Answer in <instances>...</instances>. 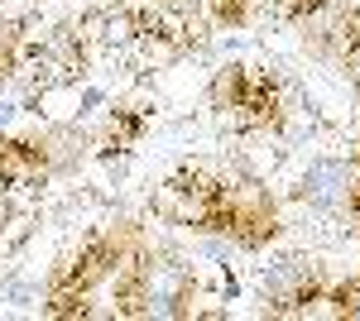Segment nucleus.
Here are the masks:
<instances>
[{"label":"nucleus","instance_id":"nucleus-4","mask_svg":"<svg viewBox=\"0 0 360 321\" xmlns=\"http://www.w3.org/2000/svg\"><path fill=\"white\" fill-rule=\"evenodd\" d=\"M101 29H96V44L106 48H130L139 39V5H101Z\"/></svg>","mask_w":360,"mask_h":321},{"label":"nucleus","instance_id":"nucleus-1","mask_svg":"<svg viewBox=\"0 0 360 321\" xmlns=\"http://www.w3.org/2000/svg\"><path fill=\"white\" fill-rule=\"evenodd\" d=\"M221 235H231L236 244L245 249H259L278 235V207L269 188L259 183H231L226 178V221H221Z\"/></svg>","mask_w":360,"mask_h":321},{"label":"nucleus","instance_id":"nucleus-5","mask_svg":"<svg viewBox=\"0 0 360 321\" xmlns=\"http://www.w3.org/2000/svg\"><path fill=\"white\" fill-rule=\"evenodd\" d=\"M245 86H250V67H240V63H226L221 72L212 77L207 96H212V106L226 115L231 106H240V101H245Z\"/></svg>","mask_w":360,"mask_h":321},{"label":"nucleus","instance_id":"nucleus-8","mask_svg":"<svg viewBox=\"0 0 360 321\" xmlns=\"http://www.w3.org/2000/svg\"><path fill=\"white\" fill-rule=\"evenodd\" d=\"M202 15L221 29H236L250 20V0H202Z\"/></svg>","mask_w":360,"mask_h":321},{"label":"nucleus","instance_id":"nucleus-2","mask_svg":"<svg viewBox=\"0 0 360 321\" xmlns=\"http://www.w3.org/2000/svg\"><path fill=\"white\" fill-rule=\"evenodd\" d=\"M49 168H53V159H49L44 139H0V192L44 188Z\"/></svg>","mask_w":360,"mask_h":321},{"label":"nucleus","instance_id":"nucleus-7","mask_svg":"<svg viewBox=\"0 0 360 321\" xmlns=\"http://www.w3.org/2000/svg\"><path fill=\"white\" fill-rule=\"evenodd\" d=\"M25 29H34V20H15V25L0 29V81L20 72V48H25Z\"/></svg>","mask_w":360,"mask_h":321},{"label":"nucleus","instance_id":"nucleus-3","mask_svg":"<svg viewBox=\"0 0 360 321\" xmlns=\"http://www.w3.org/2000/svg\"><path fill=\"white\" fill-rule=\"evenodd\" d=\"M130 48L139 53V63H144V67H173V63L183 58V44H178V39L164 29V10H159V25L139 29V39L130 44Z\"/></svg>","mask_w":360,"mask_h":321},{"label":"nucleus","instance_id":"nucleus-9","mask_svg":"<svg viewBox=\"0 0 360 321\" xmlns=\"http://www.w3.org/2000/svg\"><path fill=\"white\" fill-rule=\"evenodd\" d=\"M351 159H356V163H360V144H356V154H351Z\"/></svg>","mask_w":360,"mask_h":321},{"label":"nucleus","instance_id":"nucleus-6","mask_svg":"<svg viewBox=\"0 0 360 321\" xmlns=\"http://www.w3.org/2000/svg\"><path fill=\"white\" fill-rule=\"evenodd\" d=\"M144 125H149V115H144L139 106H115L111 110V125H106V139H101L106 154H111V149H130L139 134H144Z\"/></svg>","mask_w":360,"mask_h":321}]
</instances>
